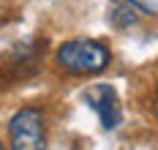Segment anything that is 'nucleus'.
Masks as SVG:
<instances>
[{"mask_svg":"<svg viewBox=\"0 0 158 150\" xmlns=\"http://www.w3.org/2000/svg\"><path fill=\"white\" fill-rule=\"evenodd\" d=\"M136 11L131 8V6H114L112 8V22L117 25V27H128V25H136Z\"/></svg>","mask_w":158,"mask_h":150,"instance_id":"obj_4","label":"nucleus"},{"mask_svg":"<svg viewBox=\"0 0 158 150\" xmlns=\"http://www.w3.org/2000/svg\"><path fill=\"white\" fill-rule=\"evenodd\" d=\"M6 150H47V115L41 106H22L14 112Z\"/></svg>","mask_w":158,"mask_h":150,"instance_id":"obj_2","label":"nucleus"},{"mask_svg":"<svg viewBox=\"0 0 158 150\" xmlns=\"http://www.w3.org/2000/svg\"><path fill=\"white\" fill-rule=\"evenodd\" d=\"M55 63L63 74L93 77V74H101L112 63V49L98 38H71L57 47Z\"/></svg>","mask_w":158,"mask_h":150,"instance_id":"obj_1","label":"nucleus"},{"mask_svg":"<svg viewBox=\"0 0 158 150\" xmlns=\"http://www.w3.org/2000/svg\"><path fill=\"white\" fill-rule=\"evenodd\" d=\"M0 150H6V145H3V139H0Z\"/></svg>","mask_w":158,"mask_h":150,"instance_id":"obj_6","label":"nucleus"},{"mask_svg":"<svg viewBox=\"0 0 158 150\" xmlns=\"http://www.w3.org/2000/svg\"><path fill=\"white\" fill-rule=\"evenodd\" d=\"M85 101L98 115L104 128H117L123 123V109H120V101H117V93H114L112 85H101V82L90 85L85 90Z\"/></svg>","mask_w":158,"mask_h":150,"instance_id":"obj_3","label":"nucleus"},{"mask_svg":"<svg viewBox=\"0 0 158 150\" xmlns=\"http://www.w3.org/2000/svg\"><path fill=\"white\" fill-rule=\"evenodd\" d=\"M153 112H156V120H158V96H156V101H153Z\"/></svg>","mask_w":158,"mask_h":150,"instance_id":"obj_5","label":"nucleus"}]
</instances>
